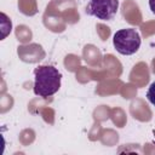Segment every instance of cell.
Returning <instances> with one entry per match:
<instances>
[{
  "label": "cell",
  "instance_id": "24",
  "mask_svg": "<svg viewBox=\"0 0 155 155\" xmlns=\"http://www.w3.org/2000/svg\"><path fill=\"white\" fill-rule=\"evenodd\" d=\"M35 138V133L33 130H24L21 134H19V142L23 145H28L29 143H31Z\"/></svg>",
  "mask_w": 155,
  "mask_h": 155
},
{
  "label": "cell",
  "instance_id": "4",
  "mask_svg": "<svg viewBox=\"0 0 155 155\" xmlns=\"http://www.w3.org/2000/svg\"><path fill=\"white\" fill-rule=\"evenodd\" d=\"M119 7V0H90L86 13L102 21L113 19Z\"/></svg>",
  "mask_w": 155,
  "mask_h": 155
},
{
  "label": "cell",
  "instance_id": "21",
  "mask_svg": "<svg viewBox=\"0 0 155 155\" xmlns=\"http://www.w3.org/2000/svg\"><path fill=\"white\" fill-rule=\"evenodd\" d=\"M109 114H110V109L108 108V105H101L93 111V117L96 121L99 122L107 120L109 117Z\"/></svg>",
  "mask_w": 155,
  "mask_h": 155
},
{
  "label": "cell",
  "instance_id": "23",
  "mask_svg": "<svg viewBox=\"0 0 155 155\" xmlns=\"http://www.w3.org/2000/svg\"><path fill=\"white\" fill-rule=\"evenodd\" d=\"M38 113L42 115V117H44V120L46 122H48L51 125L53 124V121H54V111H53V109H51L48 107H42V108H40L38 110Z\"/></svg>",
  "mask_w": 155,
  "mask_h": 155
},
{
  "label": "cell",
  "instance_id": "16",
  "mask_svg": "<svg viewBox=\"0 0 155 155\" xmlns=\"http://www.w3.org/2000/svg\"><path fill=\"white\" fill-rule=\"evenodd\" d=\"M101 140L104 145H114L119 140V134L113 130H104L101 134Z\"/></svg>",
  "mask_w": 155,
  "mask_h": 155
},
{
  "label": "cell",
  "instance_id": "26",
  "mask_svg": "<svg viewBox=\"0 0 155 155\" xmlns=\"http://www.w3.org/2000/svg\"><path fill=\"white\" fill-rule=\"evenodd\" d=\"M97 33L102 40H107L110 35V29H109V27L99 23V24H97Z\"/></svg>",
  "mask_w": 155,
  "mask_h": 155
},
{
  "label": "cell",
  "instance_id": "2",
  "mask_svg": "<svg viewBox=\"0 0 155 155\" xmlns=\"http://www.w3.org/2000/svg\"><path fill=\"white\" fill-rule=\"evenodd\" d=\"M113 44L119 53L130 56L138 51L140 46V36L133 28L121 29L114 34Z\"/></svg>",
  "mask_w": 155,
  "mask_h": 155
},
{
  "label": "cell",
  "instance_id": "20",
  "mask_svg": "<svg viewBox=\"0 0 155 155\" xmlns=\"http://www.w3.org/2000/svg\"><path fill=\"white\" fill-rule=\"evenodd\" d=\"M120 93H121V96H122L125 99L133 98V97H136V94H137V86L133 85L132 82H131V84H127V85H122V87H121V90H120Z\"/></svg>",
  "mask_w": 155,
  "mask_h": 155
},
{
  "label": "cell",
  "instance_id": "5",
  "mask_svg": "<svg viewBox=\"0 0 155 155\" xmlns=\"http://www.w3.org/2000/svg\"><path fill=\"white\" fill-rule=\"evenodd\" d=\"M17 53L21 61L25 63H38L41 59H44L46 56L42 46L39 44L21 45L17 47Z\"/></svg>",
  "mask_w": 155,
  "mask_h": 155
},
{
  "label": "cell",
  "instance_id": "29",
  "mask_svg": "<svg viewBox=\"0 0 155 155\" xmlns=\"http://www.w3.org/2000/svg\"><path fill=\"white\" fill-rule=\"evenodd\" d=\"M153 71L155 73V58L153 59Z\"/></svg>",
  "mask_w": 155,
  "mask_h": 155
},
{
  "label": "cell",
  "instance_id": "3",
  "mask_svg": "<svg viewBox=\"0 0 155 155\" xmlns=\"http://www.w3.org/2000/svg\"><path fill=\"white\" fill-rule=\"evenodd\" d=\"M45 12L61 17L68 24H74L80 18L75 0H52Z\"/></svg>",
  "mask_w": 155,
  "mask_h": 155
},
{
  "label": "cell",
  "instance_id": "9",
  "mask_svg": "<svg viewBox=\"0 0 155 155\" xmlns=\"http://www.w3.org/2000/svg\"><path fill=\"white\" fill-rule=\"evenodd\" d=\"M82 56H84V59L86 61V63L88 65L94 67V68H102L103 56H102L101 51L94 45H91V44L86 45L84 47Z\"/></svg>",
  "mask_w": 155,
  "mask_h": 155
},
{
  "label": "cell",
  "instance_id": "28",
  "mask_svg": "<svg viewBox=\"0 0 155 155\" xmlns=\"http://www.w3.org/2000/svg\"><path fill=\"white\" fill-rule=\"evenodd\" d=\"M149 7H150L151 12L155 15V0H149Z\"/></svg>",
  "mask_w": 155,
  "mask_h": 155
},
{
  "label": "cell",
  "instance_id": "22",
  "mask_svg": "<svg viewBox=\"0 0 155 155\" xmlns=\"http://www.w3.org/2000/svg\"><path fill=\"white\" fill-rule=\"evenodd\" d=\"M13 105V98L10 94H2L0 99V111L6 113L8 109H11Z\"/></svg>",
  "mask_w": 155,
  "mask_h": 155
},
{
  "label": "cell",
  "instance_id": "1",
  "mask_svg": "<svg viewBox=\"0 0 155 155\" xmlns=\"http://www.w3.org/2000/svg\"><path fill=\"white\" fill-rule=\"evenodd\" d=\"M34 92L41 98L53 96L61 87L62 75L53 65H40L34 70Z\"/></svg>",
  "mask_w": 155,
  "mask_h": 155
},
{
  "label": "cell",
  "instance_id": "15",
  "mask_svg": "<svg viewBox=\"0 0 155 155\" xmlns=\"http://www.w3.org/2000/svg\"><path fill=\"white\" fill-rule=\"evenodd\" d=\"M109 117L113 120V122L117 126V127H124L126 124V114L121 108H114L110 109V114Z\"/></svg>",
  "mask_w": 155,
  "mask_h": 155
},
{
  "label": "cell",
  "instance_id": "12",
  "mask_svg": "<svg viewBox=\"0 0 155 155\" xmlns=\"http://www.w3.org/2000/svg\"><path fill=\"white\" fill-rule=\"evenodd\" d=\"M103 63H104V70L109 74L110 78H117L120 76L121 71H122V67L121 63L113 56V54H107L103 58Z\"/></svg>",
  "mask_w": 155,
  "mask_h": 155
},
{
  "label": "cell",
  "instance_id": "8",
  "mask_svg": "<svg viewBox=\"0 0 155 155\" xmlns=\"http://www.w3.org/2000/svg\"><path fill=\"white\" fill-rule=\"evenodd\" d=\"M122 16L131 24H140L142 22V13L133 0H125L122 4Z\"/></svg>",
  "mask_w": 155,
  "mask_h": 155
},
{
  "label": "cell",
  "instance_id": "25",
  "mask_svg": "<svg viewBox=\"0 0 155 155\" xmlns=\"http://www.w3.org/2000/svg\"><path fill=\"white\" fill-rule=\"evenodd\" d=\"M140 30H142L143 36H145V38L154 34L155 33V22H147L145 24H142Z\"/></svg>",
  "mask_w": 155,
  "mask_h": 155
},
{
  "label": "cell",
  "instance_id": "10",
  "mask_svg": "<svg viewBox=\"0 0 155 155\" xmlns=\"http://www.w3.org/2000/svg\"><path fill=\"white\" fill-rule=\"evenodd\" d=\"M122 81L116 79V78H113V79H107L104 80L103 82L99 84V86L97 87L96 92L99 94V96H108V94H115V93H119L121 87H122Z\"/></svg>",
  "mask_w": 155,
  "mask_h": 155
},
{
  "label": "cell",
  "instance_id": "11",
  "mask_svg": "<svg viewBox=\"0 0 155 155\" xmlns=\"http://www.w3.org/2000/svg\"><path fill=\"white\" fill-rule=\"evenodd\" d=\"M42 19H44L45 27L54 33H62L67 27V23L64 22V19H62L61 17H57L54 15L47 13V12L44 13Z\"/></svg>",
  "mask_w": 155,
  "mask_h": 155
},
{
  "label": "cell",
  "instance_id": "6",
  "mask_svg": "<svg viewBox=\"0 0 155 155\" xmlns=\"http://www.w3.org/2000/svg\"><path fill=\"white\" fill-rule=\"evenodd\" d=\"M130 81L136 85L137 87H144L149 81V69L148 65L144 62L137 63L131 74H130Z\"/></svg>",
  "mask_w": 155,
  "mask_h": 155
},
{
  "label": "cell",
  "instance_id": "7",
  "mask_svg": "<svg viewBox=\"0 0 155 155\" xmlns=\"http://www.w3.org/2000/svg\"><path fill=\"white\" fill-rule=\"evenodd\" d=\"M131 115L139 121H149L151 119V111L145 102L140 98H136L130 105Z\"/></svg>",
  "mask_w": 155,
  "mask_h": 155
},
{
  "label": "cell",
  "instance_id": "14",
  "mask_svg": "<svg viewBox=\"0 0 155 155\" xmlns=\"http://www.w3.org/2000/svg\"><path fill=\"white\" fill-rule=\"evenodd\" d=\"M15 34H16L17 40L21 41L22 44L29 42V41L31 40V38H33V33H31L30 28L27 27V25H24V24L18 25V27L16 28V30H15Z\"/></svg>",
  "mask_w": 155,
  "mask_h": 155
},
{
  "label": "cell",
  "instance_id": "18",
  "mask_svg": "<svg viewBox=\"0 0 155 155\" xmlns=\"http://www.w3.org/2000/svg\"><path fill=\"white\" fill-rule=\"evenodd\" d=\"M76 80L81 84H85L90 80H93V71L92 69L85 68V67H80L79 70L76 71Z\"/></svg>",
  "mask_w": 155,
  "mask_h": 155
},
{
  "label": "cell",
  "instance_id": "27",
  "mask_svg": "<svg viewBox=\"0 0 155 155\" xmlns=\"http://www.w3.org/2000/svg\"><path fill=\"white\" fill-rule=\"evenodd\" d=\"M147 98H148V101H149L153 105H155V81H154V82L150 85V87L148 88Z\"/></svg>",
  "mask_w": 155,
  "mask_h": 155
},
{
  "label": "cell",
  "instance_id": "19",
  "mask_svg": "<svg viewBox=\"0 0 155 155\" xmlns=\"http://www.w3.org/2000/svg\"><path fill=\"white\" fill-rule=\"evenodd\" d=\"M0 27H1V40H4L11 31V28H12V23L10 21V18L2 12L1 13V23H0Z\"/></svg>",
  "mask_w": 155,
  "mask_h": 155
},
{
  "label": "cell",
  "instance_id": "17",
  "mask_svg": "<svg viewBox=\"0 0 155 155\" xmlns=\"http://www.w3.org/2000/svg\"><path fill=\"white\" fill-rule=\"evenodd\" d=\"M64 65L69 71H78L80 68V58L75 54H68L64 59Z\"/></svg>",
  "mask_w": 155,
  "mask_h": 155
},
{
  "label": "cell",
  "instance_id": "13",
  "mask_svg": "<svg viewBox=\"0 0 155 155\" xmlns=\"http://www.w3.org/2000/svg\"><path fill=\"white\" fill-rule=\"evenodd\" d=\"M18 8L25 16H34L38 12L36 0H18Z\"/></svg>",
  "mask_w": 155,
  "mask_h": 155
}]
</instances>
